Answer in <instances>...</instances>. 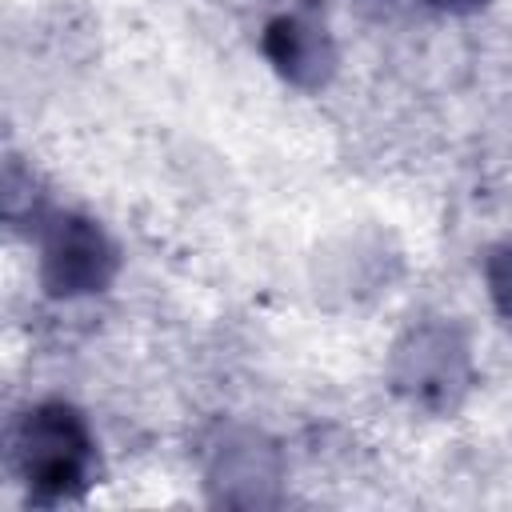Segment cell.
Returning <instances> with one entry per match:
<instances>
[{
	"label": "cell",
	"instance_id": "cell-1",
	"mask_svg": "<svg viewBox=\"0 0 512 512\" xmlns=\"http://www.w3.org/2000/svg\"><path fill=\"white\" fill-rule=\"evenodd\" d=\"M80 456H84V436L72 412H40L28 424V476L40 488L64 492L68 484L80 480Z\"/></svg>",
	"mask_w": 512,
	"mask_h": 512
}]
</instances>
